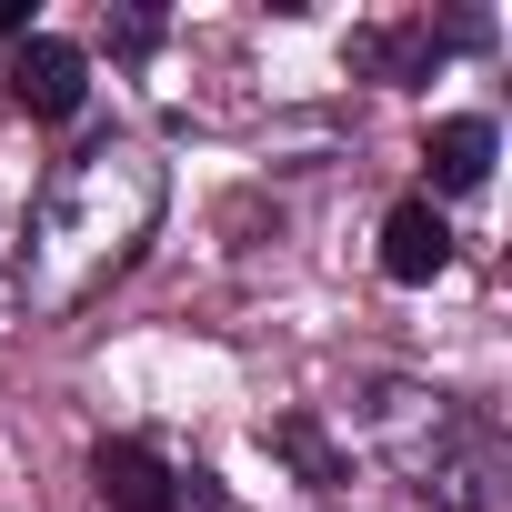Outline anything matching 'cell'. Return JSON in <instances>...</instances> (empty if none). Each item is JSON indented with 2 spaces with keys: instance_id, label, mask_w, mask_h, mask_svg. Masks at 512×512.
<instances>
[{
  "instance_id": "cell-2",
  "label": "cell",
  "mask_w": 512,
  "mask_h": 512,
  "mask_svg": "<svg viewBox=\"0 0 512 512\" xmlns=\"http://www.w3.org/2000/svg\"><path fill=\"white\" fill-rule=\"evenodd\" d=\"M372 422H382V452L402 462V482H412V492H442L452 512H482V472H492V462H482V432H472L442 392L392 382Z\"/></svg>"
},
{
  "instance_id": "cell-3",
  "label": "cell",
  "mask_w": 512,
  "mask_h": 512,
  "mask_svg": "<svg viewBox=\"0 0 512 512\" xmlns=\"http://www.w3.org/2000/svg\"><path fill=\"white\" fill-rule=\"evenodd\" d=\"M81 91H91V61H81L71 41L31 31V41L11 51V101H21L31 121H71V111H81Z\"/></svg>"
},
{
  "instance_id": "cell-7",
  "label": "cell",
  "mask_w": 512,
  "mask_h": 512,
  "mask_svg": "<svg viewBox=\"0 0 512 512\" xmlns=\"http://www.w3.org/2000/svg\"><path fill=\"white\" fill-rule=\"evenodd\" d=\"M282 452H292V462H302L312 482H342V452H332V442H322L312 422H282Z\"/></svg>"
},
{
  "instance_id": "cell-6",
  "label": "cell",
  "mask_w": 512,
  "mask_h": 512,
  "mask_svg": "<svg viewBox=\"0 0 512 512\" xmlns=\"http://www.w3.org/2000/svg\"><path fill=\"white\" fill-rule=\"evenodd\" d=\"M432 181L442 191H482L492 181V121H432Z\"/></svg>"
},
{
  "instance_id": "cell-4",
  "label": "cell",
  "mask_w": 512,
  "mask_h": 512,
  "mask_svg": "<svg viewBox=\"0 0 512 512\" xmlns=\"http://www.w3.org/2000/svg\"><path fill=\"white\" fill-rule=\"evenodd\" d=\"M442 262H452L442 211H432V201H392V221H382V272H392V282H442Z\"/></svg>"
},
{
  "instance_id": "cell-8",
  "label": "cell",
  "mask_w": 512,
  "mask_h": 512,
  "mask_svg": "<svg viewBox=\"0 0 512 512\" xmlns=\"http://www.w3.org/2000/svg\"><path fill=\"white\" fill-rule=\"evenodd\" d=\"M11 31H31V0H0V41H11Z\"/></svg>"
},
{
  "instance_id": "cell-5",
  "label": "cell",
  "mask_w": 512,
  "mask_h": 512,
  "mask_svg": "<svg viewBox=\"0 0 512 512\" xmlns=\"http://www.w3.org/2000/svg\"><path fill=\"white\" fill-rule=\"evenodd\" d=\"M91 472H101V502H111V512H171V472H161L141 442H101Z\"/></svg>"
},
{
  "instance_id": "cell-1",
  "label": "cell",
  "mask_w": 512,
  "mask_h": 512,
  "mask_svg": "<svg viewBox=\"0 0 512 512\" xmlns=\"http://www.w3.org/2000/svg\"><path fill=\"white\" fill-rule=\"evenodd\" d=\"M151 221H161V161L131 151V141L81 151V161L41 191V211H31V262H21L31 312H81L131 251H141Z\"/></svg>"
}]
</instances>
